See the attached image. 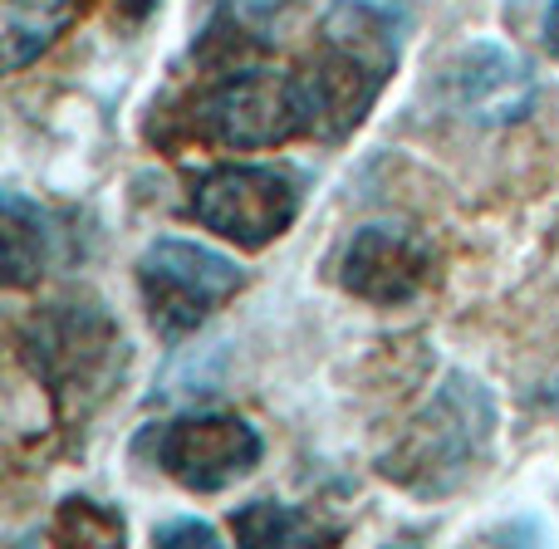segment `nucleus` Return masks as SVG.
Instances as JSON below:
<instances>
[{
  "instance_id": "nucleus-4",
  "label": "nucleus",
  "mask_w": 559,
  "mask_h": 549,
  "mask_svg": "<svg viewBox=\"0 0 559 549\" xmlns=\"http://www.w3.org/2000/svg\"><path fill=\"white\" fill-rule=\"evenodd\" d=\"M197 143L231 147V153H255V147H285L309 133L305 88L299 74L285 69H236L202 88L187 114Z\"/></svg>"
},
{
  "instance_id": "nucleus-14",
  "label": "nucleus",
  "mask_w": 559,
  "mask_h": 549,
  "mask_svg": "<svg viewBox=\"0 0 559 549\" xmlns=\"http://www.w3.org/2000/svg\"><path fill=\"white\" fill-rule=\"evenodd\" d=\"M153 545H163V549H192V545H197V549H216V545H222V535H216V525L182 515V521L157 525V530H153Z\"/></svg>"
},
{
  "instance_id": "nucleus-1",
  "label": "nucleus",
  "mask_w": 559,
  "mask_h": 549,
  "mask_svg": "<svg viewBox=\"0 0 559 549\" xmlns=\"http://www.w3.org/2000/svg\"><path fill=\"white\" fill-rule=\"evenodd\" d=\"M397 69V15L378 0H334L319 20V55L299 69L309 138H344Z\"/></svg>"
},
{
  "instance_id": "nucleus-8",
  "label": "nucleus",
  "mask_w": 559,
  "mask_h": 549,
  "mask_svg": "<svg viewBox=\"0 0 559 549\" xmlns=\"http://www.w3.org/2000/svg\"><path fill=\"white\" fill-rule=\"evenodd\" d=\"M437 275V251L423 231L397 222H373L354 231L338 261V285L364 305H407L417 299Z\"/></svg>"
},
{
  "instance_id": "nucleus-6",
  "label": "nucleus",
  "mask_w": 559,
  "mask_h": 549,
  "mask_svg": "<svg viewBox=\"0 0 559 549\" xmlns=\"http://www.w3.org/2000/svg\"><path fill=\"white\" fill-rule=\"evenodd\" d=\"M299 202H305L299 177L265 163H222L192 187V216L241 251H261L285 236L299 216Z\"/></svg>"
},
{
  "instance_id": "nucleus-11",
  "label": "nucleus",
  "mask_w": 559,
  "mask_h": 549,
  "mask_svg": "<svg viewBox=\"0 0 559 549\" xmlns=\"http://www.w3.org/2000/svg\"><path fill=\"white\" fill-rule=\"evenodd\" d=\"M79 0H0V45L5 69H25L74 25Z\"/></svg>"
},
{
  "instance_id": "nucleus-13",
  "label": "nucleus",
  "mask_w": 559,
  "mask_h": 549,
  "mask_svg": "<svg viewBox=\"0 0 559 549\" xmlns=\"http://www.w3.org/2000/svg\"><path fill=\"white\" fill-rule=\"evenodd\" d=\"M49 535H55V540H79V545H123L128 525H123V515L108 511V505L88 501V496H69V501L59 505Z\"/></svg>"
},
{
  "instance_id": "nucleus-12",
  "label": "nucleus",
  "mask_w": 559,
  "mask_h": 549,
  "mask_svg": "<svg viewBox=\"0 0 559 549\" xmlns=\"http://www.w3.org/2000/svg\"><path fill=\"white\" fill-rule=\"evenodd\" d=\"M231 535L236 545L246 549H271V545H285V549H305V545H334L338 530L324 525L319 515L299 511V505H285V501H251L231 515Z\"/></svg>"
},
{
  "instance_id": "nucleus-3",
  "label": "nucleus",
  "mask_w": 559,
  "mask_h": 549,
  "mask_svg": "<svg viewBox=\"0 0 559 549\" xmlns=\"http://www.w3.org/2000/svg\"><path fill=\"white\" fill-rule=\"evenodd\" d=\"M496 437V403L472 373H447V383L407 417L383 456V476L403 491L447 496L486 462Z\"/></svg>"
},
{
  "instance_id": "nucleus-5",
  "label": "nucleus",
  "mask_w": 559,
  "mask_h": 549,
  "mask_svg": "<svg viewBox=\"0 0 559 549\" xmlns=\"http://www.w3.org/2000/svg\"><path fill=\"white\" fill-rule=\"evenodd\" d=\"M241 285H246V271L231 255L182 241V236L153 241L143 251V261H138V289H143L147 319L167 338H182L192 329H202Z\"/></svg>"
},
{
  "instance_id": "nucleus-9",
  "label": "nucleus",
  "mask_w": 559,
  "mask_h": 549,
  "mask_svg": "<svg viewBox=\"0 0 559 549\" xmlns=\"http://www.w3.org/2000/svg\"><path fill=\"white\" fill-rule=\"evenodd\" d=\"M531 64L501 45H472L452 69V98L466 118H486V123L521 118L531 108Z\"/></svg>"
},
{
  "instance_id": "nucleus-7",
  "label": "nucleus",
  "mask_w": 559,
  "mask_h": 549,
  "mask_svg": "<svg viewBox=\"0 0 559 549\" xmlns=\"http://www.w3.org/2000/svg\"><path fill=\"white\" fill-rule=\"evenodd\" d=\"M265 442L246 417L236 413H187L157 432V466L182 491L212 496L246 481L261 466Z\"/></svg>"
},
{
  "instance_id": "nucleus-15",
  "label": "nucleus",
  "mask_w": 559,
  "mask_h": 549,
  "mask_svg": "<svg viewBox=\"0 0 559 549\" xmlns=\"http://www.w3.org/2000/svg\"><path fill=\"white\" fill-rule=\"evenodd\" d=\"M545 49L559 59V0H550V10H545Z\"/></svg>"
},
{
  "instance_id": "nucleus-10",
  "label": "nucleus",
  "mask_w": 559,
  "mask_h": 549,
  "mask_svg": "<svg viewBox=\"0 0 559 549\" xmlns=\"http://www.w3.org/2000/svg\"><path fill=\"white\" fill-rule=\"evenodd\" d=\"M0 241H5V285L10 289L39 285V275L55 261L49 216L35 202H25L20 192H5L0 196Z\"/></svg>"
},
{
  "instance_id": "nucleus-2",
  "label": "nucleus",
  "mask_w": 559,
  "mask_h": 549,
  "mask_svg": "<svg viewBox=\"0 0 559 549\" xmlns=\"http://www.w3.org/2000/svg\"><path fill=\"white\" fill-rule=\"evenodd\" d=\"M20 358L59 413L84 417L118 387L128 368V338L98 299L74 295L35 309L20 324Z\"/></svg>"
}]
</instances>
